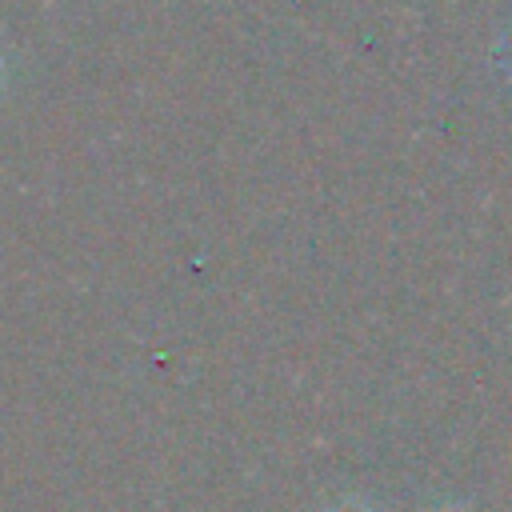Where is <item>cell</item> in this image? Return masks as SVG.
Wrapping results in <instances>:
<instances>
[{
    "mask_svg": "<svg viewBox=\"0 0 512 512\" xmlns=\"http://www.w3.org/2000/svg\"><path fill=\"white\" fill-rule=\"evenodd\" d=\"M332 512H364V508H360V504H336Z\"/></svg>",
    "mask_w": 512,
    "mask_h": 512,
    "instance_id": "1",
    "label": "cell"
}]
</instances>
